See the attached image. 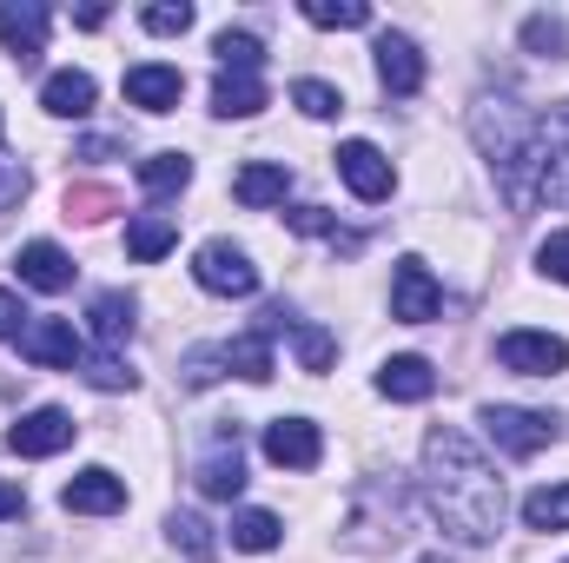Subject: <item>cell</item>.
I'll return each instance as SVG.
<instances>
[{
	"instance_id": "1",
	"label": "cell",
	"mask_w": 569,
	"mask_h": 563,
	"mask_svg": "<svg viewBox=\"0 0 569 563\" xmlns=\"http://www.w3.org/2000/svg\"><path fill=\"white\" fill-rule=\"evenodd\" d=\"M425 504L457 544H490L503 531V477L457 424L425 437Z\"/></svg>"
},
{
	"instance_id": "2",
	"label": "cell",
	"mask_w": 569,
	"mask_h": 563,
	"mask_svg": "<svg viewBox=\"0 0 569 563\" xmlns=\"http://www.w3.org/2000/svg\"><path fill=\"white\" fill-rule=\"evenodd\" d=\"M470 134H477V146H483V159H490V172H497L503 199L523 213V179H530L537 113H530L523 100H510V93H483V100H477V113H470Z\"/></svg>"
},
{
	"instance_id": "3",
	"label": "cell",
	"mask_w": 569,
	"mask_h": 563,
	"mask_svg": "<svg viewBox=\"0 0 569 563\" xmlns=\"http://www.w3.org/2000/svg\"><path fill=\"white\" fill-rule=\"evenodd\" d=\"M537 206H569V100L537 120V140H530L523 213H537Z\"/></svg>"
},
{
	"instance_id": "4",
	"label": "cell",
	"mask_w": 569,
	"mask_h": 563,
	"mask_svg": "<svg viewBox=\"0 0 569 563\" xmlns=\"http://www.w3.org/2000/svg\"><path fill=\"white\" fill-rule=\"evenodd\" d=\"M483 431L503 457H537L550 437H557V418L550 412H523V405H483Z\"/></svg>"
},
{
	"instance_id": "5",
	"label": "cell",
	"mask_w": 569,
	"mask_h": 563,
	"mask_svg": "<svg viewBox=\"0 0 569 563\" xmlns=\"http://www.w3.org/2000/svg\"><path fill=\"white\" fill-rule=\"evenodd\" d=\"M192 279L206 285V292H219V298H252L259 292V266L232 239H212V246L192 253Z\"/></svg>"
},
{
	"instance_id": "6",
	"label": "cell",
	"mask_w": 569,
	"mask_h": 563,
	"mask_svg": "<svg viewBox=\"0 0 569 563\" xmlns=\"http://www.w3.org/2000/svg\"><path fill=\"white\" fill-rule=\"evenodd\" d=\"M20 358H33L47 372H73V365H87V338L73 332V318H33L20 332Z\"/></svg>"
},
{
	"instance_id": "7",
	"label": "cell",
	"mask_w": 569,
	"mask_h": 563,
	"mask_svg": "<svg viewBox=\"0 0 569 563\" xmlns=\"http://www.w3.org/2000/svg\"><path fill=\"white\" fill-rule=\"evenodd\" d=\"M497 365L503 372H523V378H550L569 365V345L557 332H503L497 338Z\"/></svg>"
},
{
	"instance_id": "8",
	"label": "cell",
	"mask_w": 569,
	"mask_h": 563,
	"mask_svg": "<svg viewBox=\"0 0 569 563\" xmlns=\"http://www.w3.org/2000/svg\"><path fill=\"white\" fill-rule=\"evenodd\" d=\"M443 312V285L430 279L425 259H398V273H391V318H405V325H430Z\"/></svg>"
},
{
	"instance_id": "9",
	"label": "cell",
	"mask_w": 569,
	"mask_h": 563,
	"mask_svg": "<svg viewBox=\"0 0 569 563\" xmlns=\"http://www.w3.org/2000/svg\"><path fill=\"white\" fill-rule=\"evenodd\" d=\"M60 504H67L73 517H113V511H127V477H113L107 464H87V471L67 477Z\"/></svg>"
},
{
	"instance_id": "10",
	"label": "cell",
	"mask_w": 569,
	"mask_h": 563,
	"mask_svg": "<svg viewBox=\"0 0 569 563\" xmlns=\"http://www.w3.org/2000/svg\"><path fill=\"white\" fill-rule=\"evenodd\" d=\"M73 444V418L60 412V405H40V412H27V418L7 431V451L13 457H53V451H67Z\"/></svg>"
},
{
	"instance_id": "11",
	"label": "cell",
	"mask_w": 569,
	"mask_h": 563,
	"mask_svg": "<svg viewBox=\"0 0 569 563\" xmlns=\"http://www.w3.org/2000/svg\"><path fill=\"white\" fill-rule=\"evenodd\" d=\"M338 179H345L358 199H391V179H398V172H391V159L371 140H345L338 146Z\"/></svg>"
},
{
	"instance_id": "12",
	"label": "cell",
	"mask_w": 569,
	"mask_h": 563,
	"mask_svg": "<svg viewBox=\"0 0 569 563\" xmlns=\"http://www.w3.org/2000/svg\"><path fill=\"white\" fill-rule=\"evenodd\" d=\"M47 7L40 0H7L0 7V40H7V53L20 60V67H33L40 53H47Z\"/></svg>"
},
{
	"instance_id": "13",
	"label": "cell",
	"mask_w": 569,
	"mask_h": 563,
	"mask_svg": "<svg viewBox=\"0 0 569 563\" xmlns=\"http://www.w3.org/2000/svg\"><path fill=\"white\" fill-rule=\"evenodd\" d=\"M266 457H272L279 471H311V464L325 457V437H318L311 418H272L266 424Z\"/></svg>"
},
{
	"instance_id": "14",
	"label": "cell",
	"mask_w": 569,
	"mask_h": 563,
	"mask_svg": "<svg viewBox=\"0 0 569 563\" xmlns=\"http://www.w3.org/2000/svg\"><path fill=\"white\" fill-rule=\"evenodd\" d=\"M378 80H385V93H418L425 87V53H418V40L411 33H378Z\"/></svg>"
},
{
	"instance_id": "15",
	"label": "cell",
	"mask_w": 569,
	"mask_h": 563,
	"mask_svg": "<svg viewBox=\"0 0 569 563\" xmlns=\"http://www.w3.org/2000/svg\"><path fill=\"white\" fill-rule=\"evenodd\" d=\"M199 491H206V497H239V491H246L239 431H219V437H212V451L199 457Z\"/></svg>"
},
{
	"instance_id": "16",
	"label": "cell",
	"mask_w": 569,
	"mask_h": 563,
	"mask_svg": "<svg viewBox=\"0 0 569 563\" xmlns=\"http://www.w3.org/2000/svg\"><path fill=\"white\" fill-rule=\"evenodd\" d=\"M179 93H186V73H179V67H159V60L127 67V100H133L140 113H172Z\"/></svg>"
},
{
	"instance_id": "17",
	"label": "cell",
	"mask_w": 569,
	"mask_h": 563,
	"mask_svg": "<svg viewBox=\"0 0 569 563\" xmlns=\"http://www.w3.org/2000/svg\"><path fill=\"white\" fill-rule=\"evenodd\" d=\"M93 73H80V67H60V73H47V87H40V107L53 113V120H80V113H93Z\"/></svg>"
},
{
	"instance_id": "18",
	"label": "cell",
	"mask_w": 569,
	"mask_h": 563,
	"mask_svg": "<svg viewBox=\"0 0 569 563\" xmlns=\"http://www.w3.org/2000/svg\"><path fill=\"white\" fill-rule=\"evenodd\" d=\"M20 285H33V292H67L73 285V259L53 246V239H33V246H20Z\"/></svg>"
},
{
	"instance_id": "19",
	"label": "cell",
	"mask_w": 569,
	"mask_h": 563,
	"mask_svg": "<svg viewBox=\"0 0 569 563\" xmlns=\"http://www.w3.org/2000/svg\"><path fill=\"white\" fill-rule=\"evenodd\" d=\"M378 392L398 398V405H425L430 392H437V372H430L425 358H411V352L405 358H385L378 365Z\"/></svg>"
},
{
	"instance_id": "20",
	"label": "cell",
	"mask_w": 569,
	"mask_h": 563,
	"mask_svg": "<svg viewBox=\"0 0 569 563\" xmlns=\"http://www.w3.org/2000/svg\"><path fill=\"white\" fill-rule=\"evenodd\" d=\"M232 192H239V206L266 213V206H284V192H291V172H284L279 159H252V166H239Z\"/></svg>"
},
{
	"instance_id": "21",
	"label": "cell",
	"mask_w": 569,
	"mask_h": 563,
	"mask_svg": "<svg viewBox=\"0 0 569 563\" xmlns=\"http://www.w3.org/2000/svg\"><path fill=\"white\" fill-rule=\"evenodd\" d=\"M172 246H179V219H172V213H133V219H127V253H133L140 266L166 259Z\"/></svg>"
},
{
	"instance_id": "22",
	"label": "cell",
	"mask_w": 569,
	"mask_h": 563,
	"mask_svg": "<svg viewBox=\"0 0 569 563\" xmlns=\"http://www.w3.org/2000/svg\"><path fill=\"white\" fill-rule=\"evenodd\" d=\"M259 107H266L259 73H219V80H212V113H219V120H252Z\"/></svg>"
},
{
	"instance_id": "23",
	"label": "cell",
	"mask_w": 569,
	"mask_h": 563,
	"mask_svg": "<svg viewBox=\"0 0 569 563\" xmlns=\"http://www.w3.org/2000/svg\"><path fill=\"white\" fill-rule=\"evenodd\" d=\"M133 312H140V305H133L127 292H100V298H93V312H87V318H93V338H100L107 352H120V345L133 338V325H140Z\"/></svg>"
},
{
	"instance_id": "24",
	"label": "cell",
	"mask_w": 569,
	"mask_h": 563,
	"mask_svg": "<svg viewBox=\"0 0 569 563\" xmlns=\"http://www.w3.org/2000/svg\"><path fill=\"white\" fill-rule=\"evenodd\" d=\"M140 186L152 199L186 192V186H192V159H186V152H152V159H140Z\"/></svg>"
},
{
	"instance_id": "25",
	"label": "cell",
	"mask_w": 569,
	"mask_h": 563,
	"mask_svg": "<svg viewBox=\"0 0 569 563\" xmlns=\"http://www.w3.org/2000/svg\"><path fill=\"white\" fill-rule=\"evenodd\" d=\"M284 226H291V233H311V239H325V246H338V253H358V246H365V239H358V233H345L325 206H291V213H284Z\"/></svg>"
},
{
	"instance_id": "26",
	"label": "cell",
	"mask_w": 569,
	"mask_h": 563,
	"mask_svg": "<svg viewBox=\"0 0 569 563\" xmlns=\"http://www.w3.org/2000/svg\"><path fill=\"white\" fill-rule=\"evenodd\" d=\"M279 531H284V524L272 517V511H239L226 537H232V551H252V557H266V551H279Z\"/></svg>"
},
{
	"instance_id": "27",
	"label": "cell",
	"mask_w": 569,
	"mask_h": 563,
	"mask_svg": "<svg viewBox=\"0 0 569 563\" xmlns=\"http://www.w3.org/2000/svg\"><path fill=\"white\" fill-rule=\"evenodd\" d=\"M523 524L530 531H569V484H543L523 497Z\"/></svg>"
},
{
	"instance_id": "28",
	"label": "cell",
	"mask_w": 569,
	"mask_h": 563,
	"mask_svg": "<svg viewBox=\"0 0 569 563\" xmlns=\"http://www.w3.org/2000/svg\"><path fill=\"white\" fill-rule=\"evenodd\" d=\"M523 47L543 60H569V20L563 13H530L523 20Z\"/></svg>"
},
{
	"instance_id": "29",
	"label": "cell",
	"mask_w": 569,
	"mask_h": 563,
	"mask_svg": "<svg viewBox=\"0 0 569 563\" xmlns=\"http://www.w3.org/2000/svg\"><path fill=\"white\" fill-rule=\"evenodd\" d=\"M212 53H219V73H259V60H266V47L252 33H239V27H226L212 40Z\"/></svg>"
},
{
	"instance_id": "30",
	"label": "cell",
	"mask_w": 569,
	"mask_h": 563,
	"mask_svg": "<svg viewBox=\"0 0 569 563\" xmlns=\"http://www.w3.org/2000/svg\"><path fill=\"white\" fill-rule=\"evenodd\" d=\"M80 372H87V385H93V392H133V385H140V372H133L120 352H93Z\"/></svg>"
},
{
	"instance_id": "31",
	"label": "cell",
	"mask_w": 569,
	"mask_h": 563,
	"mask_svg": "<svg viewBox=\"0 0 569 563\" xmlns=\"http://www.w3.org/2000/svg\"><path fill=\"white\" fill-rule=\"evenodd\" d=\"M305 20L311 27H365L371 7L365 0H305Z\"/></svg>"
},
{
	"instance_id": "32",
	"label": "cell",
	"mask_w": 569,
	"mask_h": 563,
	"mask_svg": "<svg viewBox=\"0 0 569 563\" xmlns=\"http://www.w3.org/2000/svg\"><path fill=\"white\" fill-rule=\"evenodd\" d=\"M291 100H298L311 120H331V113H345V93H338L331 80H298V87H291Z\"/></svg>"
},
{
	"instance_id": "33",
	"label": "cell",
	"mask_w": 569,
	"mask_h": 563,
	"mask_svg": "<svg viewBox=\"0 0 569 563\" xmlns=\"http://www.w3.org/2000/svg\"><path fill=\"white\" fill-rule=\"evenodd\" d=\"M291 338H298V365H305V372H325L331 352H338L331 332H318V325H291Z\"/></svg>"
},
{
	"instance_id": "34",
	"label": "cell",
	"mask_w": 569,
	"mask_h": 563,
	"mask_svg": "<svg viewBox=\"0 0 569 563\" xmlns=\"http://www.w3.org/2000/svg\"><path fill=\"white\" fill-rule=\"evenodd\" d=\"M140 20H146V33H186L192 27V7L186 0H152Z\"/></svg>"
},
{
	"instance_id": "35",
	"label": "cell",
	"mask_w": 569,
	"mask_h": 563,
	"mask_svg": "<svg viewBox=\"0 0 569 563\" xmlns=\"http://www.w3.org/2000/svg\"><path fill=\"white\" fill-rule=\"evenodd\" d=\"M166 531H172V544H186L192 557H212V531H206V524H199L192 511H179V517H172Z\"/></svg>"
},
{
	"instance_id": "36",
	"label": "cell",
	"mask_w": 569,
	"mask_h": 563,
	"mask_svg": "<svg viewBox=\"0 0 569 563\" xmlns=\"http://www.w3.org/2000/svg\"><path fill=\"white\" fill-rule=\"evenodd\" d=\"M537 266H543V279L569 285V233H550V239L537 246Z\"/></svg>"
},
{
	"instance_id": "37",
	"label": "cell",
	"mask_w": 569,
	"mask_h": 563,
	"mask_svg": "<svg viewBox=\"0 0 569 563\" xmlns=\"http://www.w3.org/2000/svg\"><path fill=\"white\" fill-rule=\"evenodd\" d=\"M27 325H33V312L20 305V292H7V285H0V338H20Z\"/></svg>"
},
{
	"instance_id": "38",
	"label": "cell",
	"mask_w": 569,
	"mask_h": 563,
	"mask_svg": "<svg viewBox=\"0 0 569 563\" xmlns=\"http://www.w3.org/2000/svg\"><path fill=\"white\" fill-rule=\"evenodd\" d=\"M27 199V166L20 159H0V213H13Z\"/></svg>"
},
{
	"instance_id": "39",
	"label": "cell",
	"mask_w": 569,
	"mask_h": 563,
	"mask_svg": "<svg viewBox=\"0 0 569 563\" xmlns=\"http://www.w3.org/2000/svg\"><path fill=\"white\" fill-rule=\"evenodd\" d=\"M80 206V219H100L107 206H113V192H100V186H80V192H67V213Z\"/></svg>"
},
{
	"instance_id": "40",
	"label": "cell",
	"mask_w": 569,
	"mask_h": 563,
	"mask_svg": "<svg viewBox=\"0 0 569 563\" xmlns=\"http://www.w3.org/2000/svg\"><path fill=\"white\" fill-rule=\"evenodd\" d=\"M27 511V497H20V484H0V517H20Z\"/></svg>"
}]
</instances>
